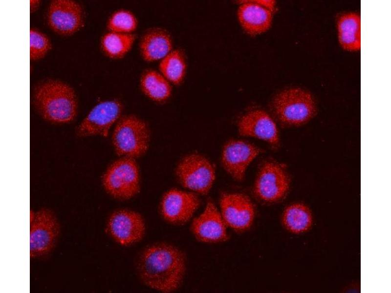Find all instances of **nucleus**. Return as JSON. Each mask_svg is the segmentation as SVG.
<instances>
[{
	"instance_id": "nucleus-14",
	"label": "nucleus",
	"mask_w": 391,
	"mask_h": 293,
	"mask_svg": "<svg viewBox=\"0 0 391 293\" xmlns=\"http://www.w3.org/2000/svg\"><path fill=\"white\" fill-rule=\"evenodd\" d=\"M199 204V200L195 194L172 189L163 197L162 213L165 219L171 223H184L190 219Z\"/></svg>"
},
{
	"instance_id": "nucleus-17",
	"label": "nucleus",
	"mask_w": 391,
	"mask_h": 293,
	"mask_svg": "<svg viewBox=\"0 0 391 293\" xmlns=\"http://www.w3.org/2000/svg\"><path fill=\"white\" fill-rule=\"evenodd\" d=\"M172 38L165 29L153 27L147 30L141 36L139 49L142 59L152 63L161 60L173 49Z\"/></svg>"
},
{
	"instance_id": "nucleus-4",
	"label": "nucleus",
	"mask_w": 391,
	"mask_h": 293,
	"mask_svg": "<svg viewBox=\"0 0 391 293\" xmlns=\"http://www.w3.org/2000/svg\"><path fill=\"white\" fill-rule=\"evenodd\" d=\"M273 106L278 119L293 125L303 124L315 112V106L310 93L299 88L282 91L275 98Z\"/></svg>"
},
{
	"instance_id": "nucleus-13",
	"label": "nucleus",
	"mask_w": 391,
	"mask_h": 293,
	"mask_svg": "<svg viewBox=\"0 0 391 293\" xmlns=\"http://www.w3.org/2000/svg\"><path fill=\"white\" fill-rule=\"evenodd\" d=\"M108 229L112 236L122 245H129L142 237L144 223L141 215L129 210L115 212L110 216Z\"/></svg>"
},
{
	"instance_id": "nucleus-7",
	"label": "nucleus",
	"mask_w": 391,
	"mask_h": 293,
	"mask_svg": "<svg viewBox=\"0 0 391 293\" xmlns=\"http://www.w3.org/2000/svg\"><path fill=\"white\" fill-rule=\"evenodd\" d=\"M289 180L283 168L272 162L265 163L257 176L254 191L261 199L269 202L278 201L286 193Z\"/></svg>"
},
{
	"instance_id": "nucleus-5",
	"label": "nucleus",
	"mask_w": 391,
	"mask_h": 293,
	"mask_svg": "<svg viewBox=\"0 0 391 293\" xmlns=\"http://www.w3.org/2000/svg\"><path fill=\"white\" fill-rule=\"evenodd\" d=\"M103 183L116 198L126 199L135 195L139 189V177L133 158L124 157L112 164L104 176Z\"/></svg>"
},
{
	"instance_id": "nucleus-2",
	"label": "nucleus",
	"mask_w": 391,
	"mask_h": 293,
	"mask_svg": "<svg viewBox=\"0 0 391 293\" xmlns=\"http://www.w3.org/2000/svg\"><path fill=\"white\" fill-rule=\"evenodd\" d=\"M36 105L46 120L58 123L70 122L77 113V101L73 89L57 81L41 84L35 95Z\"/></svg>"
},
{
	"instance_id": "nucleus-16",
	"label": "nucleus",
	"mask_w": 391,
	"mask_h": 293,
	"mask_svg": "<svg viewBox=\"0 0 391 293\" xmlns=\"http://www.w3.org/2000/svg\"><path fill=\"white\" fill-rule=\"evenodd\" d=\"M226 224L215 206L208 202L203 213L192 224V230L202 242H217L226 240Z\"/></svg>"
},
{
	"instance_id": "nucleus-25",
	"label": "nucleus",
	"mask_w": 391,
	"mask_h": 293,
	"mask_svg": "<svg viewBox=\"0 0 391 293\" xmlns=\"http://www.w3.org/2000/svg\"><path fill=\"white\" fill-rule=\"evenodd\" d=\"M51 43L47 37L37 30H30V58L38 60L44 56L51 48Z\"/></svg>"
},
{
	"instance_id": "nucleus-11",
	"label": "nucleus",
	"mask_w": 391,
	"mask_h": 293,
	"mask_svg": "<svg viewBox=\"0 0 391 293\" xmlns=\"http://www.w3.org/2000/svg\"><path fill=\"white\" fill-rule=\"evenodd\" d=\"M259 153V149L249 143L230 140L223 147L222 164L231 176L241 181L244 177L247 167Z\"/></svg>"
},
{
	"instance_id": "nucleus-12",
	"label": "nucleus",
	"mask_w": 391,
	"mask_h": 293,
	"mask_svg": "<svg viewBox=\"0 0 391 293\" xmlns=\"http://www.w3.org/2000/svg\"><path fill=\"white\" fill-rule=\"evenodd\" d=\"M48 22L50 28L59 34H72L82 25V8L72 0H54L49 6Z\"/></svg>"
},
{
	"instance_id": "nucleus-15",
	"label": "nucleus",
	"mask_w": 391,
	"mask_h": 293,
	"mask_svg": "<svg viewBox=\"0 0 391 293\" xmlns=\"http://www.w3.org/2000/svg\"><path fill=\"white\" fill-rule=\"evenodd\" d=\"M241 135L257 138L272 145L279 142L277 126L274 121L265 111L254 110L245 114L238 124Z\"/></svg>"
},
{
	"instance_id": "nucleus-23",
	"label": "nucleus",
	"mask_w": 391,
	"mask_h": 293,
	"mask_svg": "<svg viewBox=\"0 0 391 293\" xmlns=\"http://www.w3.org/2000/svg\"><path fill=\"white\" fill-rule=\"evenodd\" d=\"M312 222L311 211L303 204L297 203L287 207L282 215V223L290 231L299 233L308 230Z\"/></svg>"
},
{
	"instance_id": "nucleus-19",
	"label": "nucleus",
	"mask_w": 391,
	"mask_h": 293,
	"mask_svg": "<svg viewBox=\"0 0 391 293\" xmlns=\"http://www.w3.org/2000/svg\"><path fill=\"white\" fill-rule=\"evenodd\" d=\"M338 39L343 49L355 51L361 48V19L355 13L342 15L337 22Z\"/></svg>"
},
{
	"instance_id": "nucleus-24",
	"label": "nucleus",
	"mask_w": 391,
	"mask_h": 293,
	"mask_svg": "<svg viewBox=\"0 0 391 293\" xmlns=\"http://www.w3.org/2000/svg\"><path fill=\"white\" fill-rule=\"evenodd\" d=\"M108 28L111 32L132 34L138 26V21L130 10L121 9L114 12L108 22Z\"/></svg>"
},
{
	"instance_id": "nucleus-3",
	"label": "nucleus",
	"mask_w": 391,
	"mask_h": 293,
	"mask_svg": "<svg viewBox=\"0 0 391 293\" xmlns=\"http://www.w3.org/2000/svg\"><path fill=\"white\" fill-rule=\"evenodd\" d=\"M112 142L118 155L132 158L140 156L148 147V127L143 121L135 116H125L114 129Z\"/></svg>"
},
{
	"instance_id": "nucleus-18",
	"label": "nucleus",
	"mask_w": 391,
	"mask_h": 293,
	"mask_svg": "<svg viewBox=\"0 0 391 293\" xmlns=\"http://www.w3.org/2000/svg\"><path fill=\"white\" fill-rule=\"evenodd\" d=\"M254 1L244 2L238 10L239 20L242 27L251 35L267 31L272 19V11Z\"/></svg>"
},
{
	"instance_id": "nucleus-21",
	"label": "nucleus",
	"mask_w": 391,
	"mask_h": 293,
	"mask_svg": "<svg viewBox=\"0 0 391 293\" xmlns=\"http://www.w3.org/2000/svg\"><path fill=\"white\" fill-rule=\"evenodd\" d=\"M158 68L159 72L171 84H180L187 69L184 54L180 49H173L160 61Z\"/></svg>"
},
{
	"instance_id": "nucleus-8",
	"label": "nucleus",
	"mask_w": 391,
	"mask_h": 293,
	"mask_svg": "<svg viewBox=\"0 0 391 293\" xmlns=\"http://www.w3.org/2000/svg\"><path fill=\"white\" fill-rule=\"evenodd\" d=\"M30 229L31 257L44 254L52 248L58 234L59 227L54 215L42 209L32 217Z\"/></svg>"
},
{
	"instance_id": "nucleus-20",
	"label": "nucleus",
	"mask_w": 391,
	"mask_h": 293,
	"mask_svg": "<svg viewBox=\"0 0 391 293\" xmlns=\"http://www.w3.org/2000/svg\"><path fill=\"white\" fill-rule=\"evenodd\" d=\"M139 85L147 97L157 102L167 100L172 92L170 82L159 71L152 69H147L142 72Z\"/></svg>"
},
{
	"instance_id": "nucleus-6",
	"label": "nucleus",
	"mask_w": 391,
	"mask_h": 293,
	"mask_svg": "<svg viewBox=\"0 0 391 293\" xmlns=\"http://www.w3.org/2000/svg\"><path fill=\"white\" fill-rule=\"evenodd\" d=\"M176 174L184 187L201 194L209 191L215 178L213 165L197 154L183 158L177 166Z\"/></svg>"
},
{
	"instance_id": "nucleus-9",
	"label": "nucleus",
	"mask_w": 391,
	"mask_h": 293,
	"mask_svg": "<svg viewBox=\"0 0 391 293\" xmlns=\"http://www.w3.org/2000/svg\"><path fill=\"white\" fill-rule=\"evenodd\" d=\"M122 110V104L118 101L100 103L81 123L78 128L79 134L82 136H107L110 127L119 118Z\"/></svg>"
},
{
	"instance_id": "nucleus-1",
	"label": "nucleus",
	"mask_w": 391,
	"mask_h": 293,
	"mask_svg": "<svg viewBox=\"0 0 391 293\" xmlns=\"http://www.w3.org/2000/svg\"><path fill=\"white\" fill-rule=\"evenodd\" d=\"M139 270L147 285L156 290L170 292L176 289L182 280L185 271L184 256L171 245L152 246L142 254Z\"/></svg>"
},
{
	"instance_id": "nucleus-10",
	"label": "nucleus",
	"mask_w": 391,
	"mask_h": 293,
	"mask_svg": "<svg viewBox=\"0 0 391 293\" xmlns=\"http://www.w3.org/2000/svg\"><path fill=\"white\" fill-rule=\"evenodd\" d=\"M222 217L226 224L239 231L248 229L254 217V208L250 199L239 193L225 194L220 200Z\"/></svg>"
},
{
	"instance_id": "nucleus-22",
	"label": "nucleus",
	"mask_w": 391,
	"mask_h": 293,
	"mask_svg": "<svg viewBox=\"0 0 391 293\" xmlns=\"http://www.w3.org/2000/svg\"><path fill=\"white\" fill-rule=\"evenodd\" d=\"M136 36L110 31L103 37L102 48L107 56L111 59H120L124 57L131 50Z\"/></svg>"
}]
</instances>
